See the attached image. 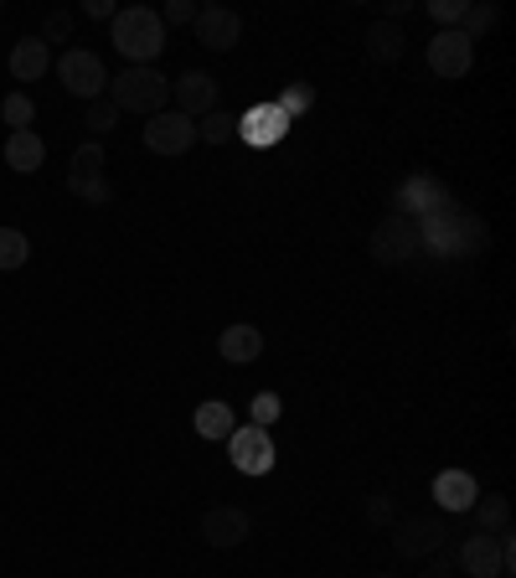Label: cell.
Instances as JSON below:
<instances>
[{
    "label": "cell",
    "mask_w": 516,
    "mask_h": 578,
    "mask_svg": "<svg viewBox=\"0 0 516 578\" xmlns=\"http://www.w3.org/2000/svg\"><path fill=\"white\" fill-rule=\"evenodd\" d=\"M145 145H150L155 155H187L191 145H197V120L176 114V109H160V114H150V124H145Z\"/></svg>",
    "instance_id": "7"
},
{
    "label": "cell",
    "mask_w": 516,
    "mask_h": 578,
    "mask_svg": "<svg viewBox=\"0 0 516 578\" xmlns=\"http://www.w3.org/2000/svg\"><path fill=\"white\" fill-rule=\"evenodd\" d=\"M470 511L481 516V532H491V537L512 532V501H506V496H485V501H475Z\"/></svg>",
    "instance_id": "21"
},
{
    "label": "cell",
    "mask_w": 516,
    "mask_h": 578,
    "mask_svg": "<svg viewBox=\"0 0 516 578\" xmlns=\"http://www.w3.org/2000/svg\"><path fill=\"white\" fill-rule=\"evenodd\" d=\"M160 21H166V26H187V21H197V5H191V0H166Z\"/></svg>",
    "instance_id": "30"
},
{
    "label": "cell",
    "mask_w": 516,
    "mask_h": 578,
    "mask_svg": "<svg viewBox=\"0 0 516 578\" xmlns=\"http://www.w3.org/2000/svg\"><path fill=\"white\" fill-rule=\"evenodd\" d=\"M114 47L135 63V68H155V57L166 52V21L155 5H124L114 11Z\"/></svg>",
    "instance_id": "1"
},
{
    "label": "cell",
    "mask_w": 516,
    "mask_h": 578,
    "mask_svg": "<svg viewBox=\"0 0 516 578\" xmlns=\"http://www.w3.org/2000/svg\"><path fill=\"white\" fill-rule=\"evenodd\" d=\"M429 68L439 78H464V73L475 68V42L464 32H439L429 42Z\"/></svg>",
    "instance_id": "10"
},
{
    "label": "cell",
    "mask_w": 516,
    "mask_h": 578,
    "mask_svg": "<svg viewBox=\"0 0 516 578\" xmlns=\"http://www.w3.org/2000/svg\"><path fill=\"white\" fill-rule=\"evenodd\" d=\"M227 455L238 465L243 476H269L274 470V440H269V429H233L227 434Z\"/></svg>",
    "instance_id": "6"
},
{
    "label": "cell",
    "mask_w": 516,
    "mask_h": 578,
    "mask_svg": "<svg viewBox=\"0 0 516 578\" xmlns=\"http://www.w3.org/2000/svg\"><path fill=\"white\" fill-rule=\"evenodd\" d=\"M42 160H47V145H42L36 130H16V135L5 140V166L16 170V176H36Z\"/></svg>",
    "instance_id": "17"
},
{
    "label": "cell",
    "mask_w": 516,
    "mask_h": 578,
    "mask_svg": "<svg viewBox=\"0 0 516 578\" xmlns=\"http://www.w3.org/2000/svg\"><path fill=\"white\" fill-rule=\"evenodd\" d=\"M279 109H284V120H290V114H300V109H310V88H290Z\"/></svg>",
    "instance_id": "32"
},
{
    "label": "cell",
    "mask_w": 516,
    "mask_h": 578,
    "mask_svg": "<svg viewBox=\"0 0 516 578\" xmlns=\"http://www.w3.org/2000/svg\"><path fill=\"white\" fill-rule=\"evenodd\" d=\"M47 68H52V47L42 36H21L16 47H11V78L16 84H36Z\"/></svg>",
    "instance_id": "16"
},
{
    "label": "cell",
    "mask_w": 516,
    "mask_h": 578,
    "mask_svg": "<svg viewBox=\"0 0 516 578\" xmlns=\"http://www.w3.org/2000/svg\"><path fill=\"white\" fill-rule=\"evenodd\" d=\"M103 99L124 114H160L171 103V78H160V68H124Z\"/></svg>",
    "instance_id": "2"
},
{
    "label": "cell",
    "mask_w": 516,
    "mask_h": 578,
    "mask_svg": "<svg viewBox=\"0 0 516 578\" xmlns=\"http://www.w3.org/2000/svg\"><path fill=\"white\" fill-rule=\"evenodd\" d=\"M0 120L11 124V135H16V130H32L36 103L26 99V93H5V103H0Z\"/></svg>",
    "instance_id": "24"
},
{
    "label": "cell",
    "mask_w": 516,
    "mask_h": 578,
    "mask_svg": "<svg viewBox=\"0 0 516 578\" xmlns=\"http://www.w3.org/2000/svg\"><path fill=\"white\" fill-rule=\"evenodd\" d=\"M501 578H512V574H501Z\"/></svg>",
    "instance_id": "35"
},
{
    "label": "cell",
    "mask_w": 516,
    "mask_h": 578,
    "mask_svg": "<svg viewBox=\"0 0 516 578\" xmlns=\"http://www.w3.org/2000/svg\"><path fill=\"white\" fill-rule=\"evenodd\" d=\"M57 78H63V88H68L72 99H83V103L109 93V68H103L99 52H88V47L63 52V57H57Z\"/></svg>",
    "instance_id": "4"
},
{
    "label": "cell",
    "mask_w": 516,
    "mask_h": 578,
    "mask_svg": "<svg viewBox=\"0 0 516 578\" xmlns=\"http://www.w3.org/2000/svg\"><path fill=\"white\" fill-rule=\"evenodd\" d=\"M191 26H197V42L212 47V52L238 47V36H243V16H238V11H227V5H202Z\"/></svg>",
    "instance_id": "12"
},
{
    "label": "cell",
    "mask_w": 516,
    "mask_h": 578,
    "mask_svg": "<svg viewBox=\"0 0 516 578\" xmlns=\"http://www.w3.org/2000/svg\"><path fill=\"white\" fill-rule=\"evenodd\" d=\"M413 248H418V233H413L403 218H388L372 233V254L382 258V264H403V258H413Z\"/></svg>",
    "instance_id": "13"
},
{
    "label": "cell",
    "mask_w": 516,
    "mask_h": 578,
    "mask_svg": "<svg viewBox=\"0 0 516 578\" xmlns=\"http://www.w3.org/2000/svg\"><path fill=\"white\" fill-rule=\"evenodd\" d=\"M191 424H197V440H227V434L238 429V413L212 398V403H202V409L191 413Z\"/></svg>",
    "instance_id": "20"
},
{
    "label": "cell",
    "mask_w": 516,
    "mask_h": 578,
    "mask_svg": "<svg viewBox=\"0 0 516 578\" xmlns=\"http://www.w3.org/2000/svg\"><path fill=\"white\" fill-rule=\"evenodd\" d=\"M496 21H501V11H496V5H464V16H460V26H455V32H464L470 42H475V36H481V32H491Z\"/></svg>",
    "instance_id": "25"
},
{
    "label": "cell",
    "mask_w": 516,
    "mask_h": 578,
    "mask_svg": "<svg viewBox=\"0 0 516 578\" xmlns=\"http://www.w3.org/2000/svg\"><path fill=\"white\" fill-rule=\"evenodd\" d=\"M512 563H516L512 532H501V537L475 532V537H464V547H460V568L470 578H501V574H512Z\"/></svg>",
    "instance_id": "5"
},
{
    "label": "cell",
    "mask_w": 516,
    "mask_h": 578,
    "mask_svg": "<svg viewBox=\"0 0 516 578\" xmlns=\"http://www.w3.org/2000/svg\"><path fill=\"white\" fill-rule=\"evenodd\" d=\"M284 130H290V120L279 103H258V109H248V120H238V135L248 145H274V140H284Z\"/></svg>",
    "instance_id": "14"
},
{
    "label": "cell",
    "mask_w": 516,
    "mask_h": 578,
    "mask_svg": "<svg viewBox=\"0 0 516 578\" xmlns=\"http://www.w3.org/2000/svg\"><path fill=\"white\" fill-rule=\"evenodd\" d=\"M367 522H393V501H388V496H372V501H367Z\"/></svg>",
    "instance_id": "31"
},
{
    "label": "cell",
    "mask_w": 516,
    "mask_h": 578,
    "mask_svg": "<svg viewBox=\"0 0 516 578\" xmlns=\"http://www.w3.org/2000/svg\"><path fill=\"white\" fill-rule=\"evenodd\" d=\"M26 258H32V238H26L21 227H0V274L21 269Z\"/></svg>",
    "instance_id": "23"
},
{
    "label": "cell",
    "mask_w": 516,
    "mask_h": 578,
    "mask_svg": "<svg viewBox=\"0 0 516 578\" xmlns=\"http://www.w3.org/2000/svg\"><path fill=\"white\" fill-rule=\"evenodd\" d=\"M445 522L439 516H403L393 527V547L403 553V558H434L439 547H445Z\"/></svg>",
    "instance_id": "8"
},
{
    "label": "cell",
    "mask_w": 516,
    "mask_h": 578,
    "mask_svg": "<svg viewBox=\"0 0 516 578\" xmlns=\"http://www.w3.org/2000/svg\"><path fill=\"white\" fill-rule=\"evenodd\" d=\"M248 532H254V522H248L243 507H206L202 511V543L206 547H238V543H248Z\"/></svg>",
    "instance_id": "11"
},
{
    "label": "cell",
    "mask_w": 516,
    "mask_h": 578,
    "mask_svg": "<svg viewBox=\"0 0 516 578\" xmlns=\"http://www.w3.org/2000/svg\"><path fill=\"white\" fill-rule=\"evenodd\" d=\"M429 16L439 21V32H455L464 16V0H429Z\"/></svg>",
    "instance_id": "27"
},
{
    "label": "cell",
    "mask_w": 516,
    "mask_h": 578,
    "mask_svg": "<svg viewBox=\"0 0 516 578\" xmlns=\"http://www.w3.org/2000/svg\"><path fill=\"white\" fill-rule=\"evenodd\" d=\"M171 99H176V114H187V120H202L217 109V78L212 73H181L171 78Z\"/></svg>",
    "instance_id": "9"
},
{
    "label": "cell",
    "mask_w": 516,
    "mask_h": 578,
    "mask_svg": "<svg viewBox=\"0 0 516 578\" xmlns=\"http://www.w3.org/2000/svg\"><path fill=\"white\" fill-rule=\"evenodd\" d=\"M68 36H72V16H68V11H52V16L42 21V42H47V47H52V42H68Z\"/></svg>",
    "instance_id": "29"
},
{
    "label": "cell",
    "mask_w": 516,
    "mask_h": 578,
    "mask_svg": "<svg viewBox=\"0 0 516 578\" xmlns=\"http://www.w3.org/2000/svg\"><path fill=\"white\" fill-rule=\"evenodd\" d=\"M279 392H258L254 398V429H269V424H279Z\"/></svg>",
    "instance_id": "28"
},
{
    "label": "cell",
    "mask_w": 516,
    "mask_h": 578,
    "mask_svg": "<svg viewBox=\"0 0 516 578\" xmlns=\"http://www.w3.org/2000/svg\"><path fill=\"white\" fill-rule=\"evenodd\" d=\"M83 11L88 16H99V21H114V0H88Z\"/></svg>",
    "instance_id": "33"
},
{
    "label": "cell",
    "mask_w": 516,
    "mask_h": 578,
    "mask_svg": "<svg viewBox=\"0 0 516 578\" xmlns=\"http://www.w3.org/2000/svg\"><path fill=\"white\" fill-rule=\"evenodd\" d=\"M403 47H408V36L397 21H378L372 32H367V57L372 63H403Z\"/></svg>",
    "instance_id": "19"
},
{
    "label": "cell",
    "mask_w": 516,
    "mask_h": 578,
    "mask_svg": "<svg viewBox=\"0 0 516 578\" xmlns=\"http://www.w3.org/2000/svg\"><path fill=\"white\" fill-rule=\"evenodd\" d=\"M434 501L445 511H470L481 501V486H475V476H464V470H439L434 476Z\"/></svg>",
    "instance_id": "15"
},
{
    "label": "cell",
    "mask_w": 516,
    "mask_h": 578,
    "mask_svg": "<svg viewBox=\"0 0 516 578\" xmlns=\"http://www.w3.org/2000/svg\"><path fill=\"white\" fill-rule=\"evenodd\" d=\"M424 578H455V563H449V558L429 563V568H424Z\"/></svg>",
    "instance_id": "34"
},
{
    "label": "cell",
    "mask_w": 516,
    "mask_h": 578,
    "mask_svg": "<svg viewBox=\"0 0 516 578\" xmlns=\"http://www.w3.org/2000/svg\"><path fill=\"white\" fill-rule=\"evenodd\" d=\"M233 135H238V114H227V109H212L197 120V140H206V145H227Z\"/></svg>",
    "instance_id": "22"
},
{
    "label": "cell",
    "mask_w": 516,
    "mask_h": 578,
    "mask_svg": "<svg viewBox=\"0 0 516 578\" xmlns=\"http://www.w3.org/2000/svg\"><path fill=\"white\" fill-rule=\"evenodd\" d=\"M217 352H223L233 367H238V362H258L263 357V331H254V325H227L223 336H217Z\"/></svg>",
    "instance_id": "18"
},
{
    "label": "cell",
    "mask_w": 516,
    "mask_h": 578,
    "mask_svg": "<svg viewBox=\"0 0 516 578\" xmlns=\"http://www.w3.org/2000/svg\"><path fill=\"white\" fill-rule=\"evenodd\" d=\"M103 166H109V155H103L99 140H88V145L72 151L68 191L78 197V202H88V207H109V202H114V181L103 176Z\"/></svg>",
    "instance_id": "3"
},
{
    "label": "cell",
    "mask_w": 516,
    "mask_h": 578,
    "mask_svg": "<svg viewBox=\"0 0 516 578\" xmlns=\"http://www.w3.org/2000/svg\"><path fill=\"white\" fill-rule=\"evenodd\" d=\"M83 124L88 130H93V135H109V130H114V124H120V109H114V103L109 99H93L83 109Z\"/></svg>",
    "instance_id": "26"
}]
</instances>
